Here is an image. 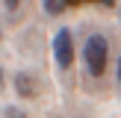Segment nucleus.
I'll return each mask as SVG.
<instances>
[{
  "mask_svg": "<svg viewBox=\"0 0 121 118\" xmlns=\"http://www.w3.org/2000/svg\"><path fill=\"white\" fill-rule=\"evenodd\" d=\"M83 62H86V74L104 77L106 62H109V47H106V38H104V35H89V38H86Z\"/></svg>",
  "mask_w": 121,
  "mask_h": 118,
  "instance_id": "f257e3e1",
  "label": "nucleus"
},
{
  "mask_svg": "<svg viewBox=\"0 0 121 118\" xmlns=\"http://www.w3.org/2000/svg\"><path fill=\"white\" fill-rule=\"evenodd\" d=\"M53 56H56L59 68H71V62H74V38H71V30H59L53 35Z\"/></svg>",
  "mask_w": 121,
  "mask_h": 118,
  "instance_id": "f03ea898",
  "label": "nucleus"
},
{
  "mask_svg": "<svg viewBox=\"0 0 121 118\" xmlns=\"http://www.w3.org/2000/svg\"><path fill=\"white\" fill-rule=\"evenodd\" d=\"M15 92L21 94V97H35V80H33V74H18L15 77Z\"/></svg>",
  "mask_w": 121,
  "mask_h": 118,
  "instance_id": "7ed1b4c3",
  "label": "nucleus"
},
{
  "mask_svg": "<svg viewBox=\"0 0 121 118\" xmlns=\"http://www.w3.org/2000/svg\"><path fill=\"white\" fill-rule=\"evenodd\" d=\"M71 6V0H44V9H47V15H62L65 9Z\"/></svg>",
  "mask_w": 121,
  "mask_h": 118,
  "instance_id": "20e7f679",
  "label": "nucleus"
},
{
  "mask_svg": "<svg viewBox=\"0 0 121 118\" xmlns=\"http://www.w3.org/2000/svg\"><path fill=\"white\" fill-rule=\"evenodd\" d=\"M6 118H27V115H24L21 109H15V106H9V109H6Z\"/></svg>",
  "mask_w": 121,
  "mask_h": 118,
  "instance_id": "39448f33",
  "label": "nucleus"
},
{
  "mask_svg": "<svg viewBox=\"0 0 121 118\" xmlns=\"http://www.w3.org/2000/svg\"><path fill=\"white\" fill-rule=\"evenodd\" d=\"M71 3H100V6H112L115 0H71Z\"/></svg>",
  "mask_w": 121,
  "mask_h": 118,
  "instance_id": "423d86ee",
  "label": "nucleus"
},
{
  "mask_svg": "<svg viewBox=\"0 0 121 118\" xmlns=\"http://www.w3.org/2000/svg\"><path fill=\"white\" fill-rule=\"evenodd\" d=\"M6 3V9H18V6H21V0H3Z\"/></svg>",
  "mask_w": 121,
  "mask_h": 118,
  "instance_id": "0eeeda50",
  "label": "nucleus"
},
{
  "mask_svg": "<svg viewBox=\"0 0 121 118\" xmlns=\"http://www.w3.org/2000/svg\"><path fill=\"white\" fill-rule=\"evenodd\" d=\"M0 88H3V65H0Z\"/></svg>",
  "mask_w": 121,
  "mask_h": 118,
  "instance_id": "6e6552de",
  "label": "nucleus"
},
{
  "mask_svg": "<svg viewBox=\"0 0 121 118\" xmlns=\"http://www.w3.org/2000/svg\"><path fill=\"white\" fill-rule=\"evenodd\" d=\"M118 80H121V56H118Z\"/></svg>",
  "mask_w": 121,
  "mask_h": 118,
  "instance_id": "1a4fd4ad",
  "label": "nucleus"
}]
</instances>
